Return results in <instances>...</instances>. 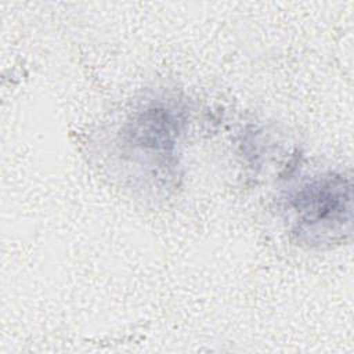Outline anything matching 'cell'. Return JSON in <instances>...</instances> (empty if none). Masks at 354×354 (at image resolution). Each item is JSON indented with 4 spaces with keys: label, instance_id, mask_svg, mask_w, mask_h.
Wrapping results in <instances>:
<instances>
[{
    "label": "cell",
    "instance_id": "cell-1",
    "mask_svg": "<svg viewBox=\"0 0 354 354\" xmlns=\"http://www.w3.org/2000/svg\"><path fill=\"white\" fill-rule=\"evenodd\" d=\"M293 234L310 246L335 243L350 234L351 187L340 174H328L303 184L288 202Z\"/></svg>",
    "mask_w": 354,
    "mask_h": 354
},
{
    "label": "cell",
    "instance_id": "cell-2",
    "mask_svg": "<svg viewBox=\"0 0 354 354\" xmlns=\"http://www.w3.org/2000/svg\"><path fill=\"white\" fill-rule=\"evenodd\" d=\"M180 120L165 106L147 108L133 123L131 141L134 148L156 155L171 153L178 136Z\"/></svg>",
    "mask_w": 354,
    "mask_h": 354
}]
</instances>
